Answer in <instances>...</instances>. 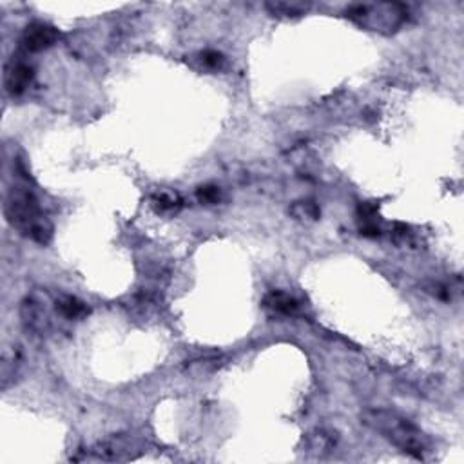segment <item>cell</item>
I'll use <instances>...</instances> for the list:
<instances>
[{
  "instance_id": "cell-1",
  "label": "cell",
  "mask_w": 464,
  "mask_h": 464,
  "mask_svg": "<svg viewBox=\"0 0 464 464\" xmlns=\"http://www.w3.org/2000/svg\"><path fill=\"white\" fill-rule=\"evenodd\" d=\"M4 216L13 228L36 243L51 241L53 225L42 212L41 204L28 187L15 185L6 192Z\"/></svg>"
},
{
  "instance_id": "cell-2",
  "label": "cell",
  "mask_w": 464,
  "mask_h": 464,
  "mask_svg": "<svg viewBox=\"0 0 464 464\" xmlns=\"http://www.w3.org/2000/svg\"><path fill=\"white\" fill-rule=\"evenodd\" d=\"M363 424L370 430L381 433L384 439H389L394 446L403 450L408 455L424 459L428 452V439L417 428L416 424L404 419L403 416L389 410H369L361 416Z\"/></svg>"
},
{
  "instance_id": "cell-3",
  "label": "cell",
  "mask_w": 464,
  "mask_h": 464,
  "mask_svg": "<svg viewBox=\"0 0 464 464\" xmlns=\"http://www.w3.org/2000/svg\"><path fill=\"white\" fill-rule=\"evenodd\" d=\"M347 16L356 24L370 28L374 31H396L406 19L403 6L392 2L379 4H356L347 9Z\"/></svg>"
},
{
  "instance_id": "cell-4",
  "label": "cell",
  "mask_w": 464,
  "mask_h": 464,
  "mask_svg": "<svg viewBox=\"0 0 464 464\" xmlns=\"http://www.w3.org/2000/svg\"><path fill=\"white\" fill-rule=\"evenodd\" d=\"M58 29L46 22H33L24 29L21 38V48L26 53H38L51 48L58 41Z\"/></svg>"
},
{
  "instance_id": "cell-5",
  "label": "cell",
  "mask_w": 464,
  "mask_h": 464,
  "mask_svg": "<svg viewBox=\"0 0 464 464\" xmlns=\"http://www.w3.org/2000/svg\"><path fill=\"white\" fill-rule=\"evenodd\" d=\"M33 80V68L24 60H9L4 68V88L11 96L26 93Z\"/></svg>"
},
{
  "instance_id": "cell-6",
  "label": "cell",
  "mask_w": 464,
  "mask_h": 464,
  "mask_svg": "<svg viewBox=\"0 0 464 464\" xmlns=\"http://www.w3.org/2000/svg\"><path fill=\"white\" fill-rule=\"evenodd\" d=\"M132 448H137L132 444L131 439L127 437H118V439H111L107 443L100 444L98 448L95 450V453L102 459L107 460H122L132 457Z\"/></svg>"
},
{
  "instance_id": "cell-7",
  "label": "cell",
  "mask_w": 464,
  "mask_h": 464,
  "mask_svg": "<svg viewBox=\"0 0 464 464\" xmlns=\"http://www.w3.org/2000/svg\"><path fill=\"white\" fill-rule=\"evenodd\" d=\"M265 307L268 310L278 314H285V316H290V314H296L300 310V303L294 296L283 292V290H274V292L268 294L265 297Z\"/></svg>"
},
{
  "instance_id": "cell-8",
  "label": "cell",
  "mask_w": 464,
  "mask_h": 464,
  "mask_svg": "<svg viewBox=\"0 0 464 464\" xmlns=\"http://www.w3.org/2000/svg\"><path fill=\"white\" fill-rule=\"evenodd\" d=\"M56 312H60L65 320H80L89 312L88 305L73 296H60L56 300Z\"/></svg>"
},
{
  "instance_id": "cell-9",
  "label": "cell",
  "mask_w": 464,
  "mask_h": 464,
  "mask_svg": "<svg viewBox=\"0 0 464 464\" xmlns=\"http://www.w3.org/2000/svg\"><path fill=\"white\" fill-rule=\"evenodd\" d=\"M290 214L300 221H316L320 218V207L310 200H301L290 207Z\"/></svg>"
},
{
  "instance_id": "cell-10",
  "label": "cell",
  "mask_w": 464,
  "mask_h": 464,
  "mask_svg": "<svg viewBox=\"0 0 464 464\" xmlns=\"http://www.w3.org/2000/svg\"><path fill=\"white\" fill-rule=\"evenodd\" d=\"M152 205L160 212H176L181 207V198L176 192L162 191L152 196Z\"/></svg>"
},
{
  "instance_id": "cell-11",
  "label": "cell",
  "mask_w": 464,
  "mask_h": 464,
  "mask_svg": "<svg viewBox=\"0 0 464 464\" xmlns=\"http://www.w3.org/2000/svg\"><path fill=\"white\" fill-rule=\"evenodd\" d=\"M310 8L308 4H300V2H276V4H267V9L274 15H285V16H297L303 15L307 9Z\"/></svg>"
},
{
  "instance_id": "cell-12",
  "label": "cell",
  "mask_w": 464,
  "mask_h": 464,
  "mask_svg": "<svg viewBox=\"0 0 464 464\" xmlns=\"http://www.w3.org/2000/svg\"><path fill=\"white\" fill-rule=\"evenodd\" d=\"M198 58H200V62L204 64V68H209V69H220L225 62L223 55L218 51H212V49L201 51L200 55H198Z\"/></svg>"
},
{
  "instance_id": "cell-13",
  "label": "cell",
  "mask_w": 464,
  "mask_h": 464,
  "mask_svg": "<svg viewBox=\"0 0 464 464\" xmlns=\"http://www.w3.org/2000/svg\"><path fill=\"white\" fill-rule=\"evenodd\" d=\"M196 196L201 204H216L220 200V189L216 185H204L196 191Z\"/></svg>"
}]
</instances>
